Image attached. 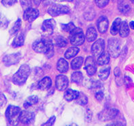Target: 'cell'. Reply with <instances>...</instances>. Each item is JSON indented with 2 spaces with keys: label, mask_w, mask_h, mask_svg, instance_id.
<instances>
[{
  "label": "cell",
  "mask_w": 134,
  "mask_h": 126,
  "mask_svg": "<svg viewBox=\"0 0 134 126\" xmlns=\"http://www.w3.org/2000/svg\"><path fill=\"white\" fill-rule=\"evenodd\" d=\"M84 67H85L87 74H88L89 76H92L95 74V73L96 72V64L94 57L89 56L86 57L85 63H84Z\"/></svg>",
  "instance_id": "cell-9"
},
{
  "label": "cell",
  "mask_w": 134,
  "mask_h": 126,
  "mask_svg": "<svg viewBox=\"0 0 134 126\" xmlns=\"http://www.w3.org/2000/svg\"><path fill=\"white\" fill-rule=\"evenodd\" d=\"M121 20L119 18H117L114 20L110 30V32L111 35H116L118 33L119 30L120 25H121Z\"/></svg>",
  "instance_id": "cell-26"
},
{
  "label": "cell",
  "mask_w": 134,
  "mask_h": 126,
  "mask_svg": "<svg viewBox=\"0 0 134 126\" xmlns=\"http://www.w3.org/2000/svg\"><path fill=\"white\" fill-rule=\"evenodd\" d=\"M53 2H71L74 0H53Z\"/></svg>",
  "instance_id": "cell-45"
},
{
  "label": "cell",
  "mask_w": 134,
  "mask_h": 126,
  "mask_svg": "<svg viewBox=\"0 0 134 126\" xmlns=\"http://www.w3.org/2000/svg\"><path fill=\"white\" fill-rule=\"evenodd\" d=\"M121 42L117 38H111L108 41V53L110 56L117 58L121 52Z\"/></svg>",
  "instance_id": "cell-4"
},
{
  "label": "cell",
  "mask_w": 134,
  "mask_h": 126,
  "mask_svg": "<svg viewBox=\"0 0 134 126\" xmlns=\"http://www.w3.org/2000/svg\"><path fill=\"white\" fill-rule=\"evenodd\" d=\"M118 9L120 12L122 14H127L131 10V7L126 1L123 0V1H121L119 3Z\"/></svg>",
  "instance_id": "cell-27"
},
{
  "label": "cell",
  "mask_w": 134,
  "mask_h": 126,
  "mask_svg": "<svg viewBox=\"0 0 134 126\" xmlns=\"http://www.w3.org/2000/svg\"><path fill=\"white\" fill-rule=\"evenodd\" d=\"M113 120H115L114 123L117 125L126 126V121L124 117L122 115H121L120 113H119L118 115H117Z\"/></svg>",
  "instance_id": "cell-34"
},
{
  "label": "cell",
  "mask_w": 134,
  "mask_h": 126,
  "mask_svg": "<svg viewBox=\"0 0 134 126\" xmlns=\"http://www.w3.org/2000/svg\"><path fill=\"white\" fill-rule=\"evenodd\" d=\"M22 58V55L20 53L5 55L3 58V62L6 66H10L18 63Z\"/></svg>",
  "instance_id": "cell-10"
},
{
  "label": "cell",
  "mask_w": 134,
  "mask_h": 126,
  "mask_svg": "<svg viewBox=\"0 0 134 126\" xmlns=\"http://www.w3.org/2000/svg\"><path fill=\"white\" fill-rule=\"evenodd\" d=\"M119 32L120 36L123 38H125V37L129 36V27L126 21H121Z\"/></svg>",
  "instance_id": "cell-19"
},
{
  "label": "cell",
  "mask_w": 134,
  "mask_h": 126,
  "mask_svg": "<svg viewBox=\"0 0 134 126\" xmlns=\"http://www.w3.org/2000/svg\"><path fill=\"white\" fill-rule=\"evenodd\" d=\"M20 4L22 6V8L24 9V10L28 9L29 8H31L32 2L31 0H20Z\"/></svg>",
  "instance_id": "cell-36"
},
{
  "label": "cell",
  "mask_w": 134,
  "mask_h": 126,
  "mask_svg": "<svg viewBox=\"0 0 134 126\" xmlns=\"http://www.w3.org/2000/svg\"><path fill=\"white\" fill-rule=\"evenodd\" d=\"M24 44V36L22 33L18 34L14 39L12 46L14 47H19Z\"/></svg>",
  "instance_id": "cell-24"
},
{
  "label": "cell",
  "mask_w": 134,
  "mask_h": 126,
  "mask_svg": "<svg viewBox=\"0 0 134 126\" xmlns=\"http://www.w3.org/2000/svg\"><path fill=\"white\" fill-rule=\"evenodd\" d=\"M21 25H22V21H21L20 19H18L17 20H16V22H15V24H14V26L12 27V29H10V35H16V33H18L20 29Z\"/></svg>",
  "instance_id": "cell-32"
},
{
  "label": "cell",
  "mask_w": 134,
  "mask_h": 126,
  "mask_svg": "<svg viewBox=\"0 0 134 126\" xmlns=\"http://www.w3.org/2000/svg\"><path fill=\"white\" fill-rule=\"evenodd\" d=\"M67 126H78V125H77L76 123H71V124H70V125H67Z\"/></svg>",
  "instance_id": "cell-49"
},
{
  "label": "cell",
  "mask_w": 134,
  "mask_h": 126,
  "mask_svg": "<svg viewBox=\"0 0 134 126\" xmlns=\"http://www.w3.org/2000/svg\"><path fill=\"white\" fill-rule=\"evenodd\" d=\"M32 49L35 52L45 54L50 57L53 53V44L52 41L45 39H41L35 41L32 44Z\"/></svg>",
  "instance_id": "cell-1"
},
{
  "label": "cell",
  "mask_w": 134,
  "mask_h": 126,
  "mask_svg": "<svg viewBox=\"0 0 134 126\" xmlns=\"http://www.w3.org/2000/svg\"><path fill=\"white\" fill-rule=\"evenodd\" d=\"M35 4H36V6H38L41 3V2H42V0H33Z\"/></svg>",
  "instance_id": "cell-47"
},
{
  "label": "cell",
  "mask_w": 134,
  "mask_h": 126,
  "mask_svg": "<svg viewBox=\"0 0 134 126\" xmlns=\"http://www.w3.org/2000/svg\"><path fill=\"white\" fill-rule=\"evenodd\" d=\"M92 111H91V109L88 108L85 112V120L87 122L90 123L92 120Z\"/></svg>",
  "instance_id": "cell-38"
},
{
  "label": "cell",
  "mask_w": 134,
  "mask_h": 126,
  "mask_svg": "<svg viewBox=\"0 0 134 126\" xmlns=\"http://www.w3.org/2000/svg\"><path fill=\"white\" fill-rule=\"evenodd\" d=\"M57 68L59 72L65 73L66 72L69 68V65L68 62L63 58H61L58 60L57 63Z\"/></svg>",
  "instance_id": "cell-21"
},
{
  "label": "cell",
  "mask_w": 134,
  "mask_h": 126,
  "mask_svg": "<svg viewBox=\"0 0 134 126\" xmlns=\"http://www.w3.org/2000/svg\"><path fill=\"white\" fill-rule=\"evenodd\" d=\"M52 81L48 76L43 78L38 84V88L41 90H47L51 87Z\"/></svg>",
  "instance_id": "cell-16"
},
{
  "label": "cell",
  "mask_w": 134,
  "mask_h": 126,
  "mask_svg": "<svg viewBox=\"0 0 134 126\" xmlns=\"http://www.w3.org/2000/svg\"><path fill=\"white\" fill-rule=\"evenodd\" d=\"M104 92L102 90H99L95 92V98L98 101H102L104 98Z\"/></svg>",
  "instance_id": "cell-41"
},
{
  "label": "cell",
  "mask_w": 134,
  "mask_h": 126,
  "mask_svg": "<svg viewBox=\"0 0 134 126\" xmlns=\"http://www.w3.org/2000/svg\"><path fill=\"white\" fill-rule=\"evenodd\" d=\"M86 39L88 42L91 43V42H93L96 39V37H97V33H96V30L95 29L94 27L90 26L89 27L88 29H87L86 34L85 36Z\"/></svg>",
  "instance_id": "cell-20"
},
{
  "label": "cell",
  "mask_w": 134,
  "mask_h": 126,
  "mask_svg": "<svg viewBox=\"0 0 134 126\" xmlns=\"http://www.w3.org/2000/svg\"><path fill=\"white\" fill-rule=\"evenodd\" d=\"M110 72V67L109 65L104 66L100 69L98 77L101 80H106L109 78Z\"/></svg>",
  "instance_id": "cell-23"
},
{
  "label": "cell",
  "mask_w": 134,
  "mask_h": 126,
  "mask_svg": "<svg viewBox=\"0 0 134 126\" xmlns=\"http://www.w3.org/2000/svg\"><path fill=\"white\" fill-rule=\"evenodd\" d=\"M88 88L90 89H99L102 87V83L99 80H90L88 81V83L87 84Z\"/></svg>",
  "instance_id": "cell-33"
},
{
  "label": "cell",
  "mask_w": 134,
  "mask_h": 126,
  "mask_svg": "<svg viewBox=\"0 0 134 126\" xmlns=\"http://www.w3.org/2000/svg\"><path fill=\"white\" fill-rule=\"evenodd\" d=\"M38 102V98L36 95H32L27 98L26 101H24L23 106L25 109H28L31 106L36 105Z\"/></svg>",
  "instance_id": "cell-22"
},
{
  "label": "cell",
  "mask_w": 134,
  "mask_h": 126,
  "mask_svg": "<svg viewBox=\"0 0 134 126\" xmlns=\"http://www.w3.org/2000/svg\"><path fill=\"white\" fill-rule=\"evenodd\" d=\"M42 1H44V0H42Z\"/></svg>",
  "instance_id": "cell-52"
},
{
  "label": "cell",
  "mask_w": 134,
  "mask_h": 126,
  "mask_svg": "<svg viewBox=\"0 0 134 126\" xmlns=\"http://www.w3.org/2000/svg\"><path fill=\"white\" fill-rule=\"evenodd\" d=\"M79 92L72 89H68L64 93V98L68 102H71L73 100H76L79 95Z\"/></svg>",
  "instance_id": "cell-18"
},
{
  "label": "cell",
  "mask_w": 134,
  "mask_h": 126,
  "mask_svg": "<svg viewBox=\"0 0 134 126\" xmlns=\"http://www.w3.org/2000/svg\"><path fill=\"white\" fill-rule=\"evenodd\" d=\"M84 63V58L82 57H77L71 61V66L73 69H78L82 67Z\"/></svg>",
  "instance_id": "cell-28"
},
{
  "label": "cell",
  "mask_w": 134,
  "mask_h": 126,
  "mask_svg": "<svg viewBox=\"0 0 134 126\" xmlns=\"http://www.w3.org/2000/svg\"><path fill=\"white\" fill-rule=\"evenodd\" d=\"M129 27H130L132 30H134V21L130 22V23H129Z\"/></svg>",
  "instance_id": "cell-46"
},
{
  "label": "cell",
  "mask_w": 134,
  "mask_h": 126,
  "mask_svg": "<svg viewBox=\"0 0 134 126\" xmlns=\"http://www.w3.org/2000/svg\"><path fill=\"white\" fill-rule=\"evenodd\" d=\"M6 102L7 99L5 95L2 94V93H0V107H3L6 104Z\"/></svg>",
  "instance_id": "cell-42"
},
{
  "label": "cell",
  "mask_w": 134,
  "mask_h": 126,
  "mask_svg": "<svg viewBox=\"0 0 134 126\" xmlns=\"http://www.w3.org/2000/svg\"><path fill=\"white\" fill-rule=\"evenodd\" d=\"M97 27H98V31L100 33H105L109 28V20L105 16L100 17L97 22Z\"/></svg>",
  "instance_id": "cell-15"
},
{
  "label": "cell",
  "mask_w": 134,
  "mask_h": 126,
  "mask_svg": "<svg viewBox=\"0 0 134 126\" xmlns=\"http://www.w3.org/2000/svg\"><path fill=\"white\" fill-rule=\"evenodd\" d=\"M70 41L72 45L78 47L84 44L85 35L80 28H75L70 32Z\"/></svg>",
  "instance_id": "cell-5"
},
{
  "label": "cell",
  "mask_w": 134,
  "mask_h": 126,
  "mask_svg": "<svg viewBox=\"0 0 134 126\" xmlns=\"http://www.w3.org/2000/svg\"><path fill=\"white\" fill-rule=\"evenodd\" d=\"M55 120H56L55 116H52L51 117H50L47 121H46L45 123H43L41 126H53L54 123H55Z\"/></svg>",
  "instance_id": "cell-39"
},
{
  "label": "cell",
  "mask_w": 134,
  "mask_h": 126,
  "mask_svg": "<svg viewBox=\"0 0 134 126\" xmlns=\"http://www.w3.org/2000/svg\"><path fill=\"white\" fill-rule=\"evenodd\" d=\"M83 79H84V76L81 72H75L71 74V81L74 83L80 84L83 82Z\"/></svg>",
  "instance_id": "cell-29"
},
{
  "label": "cell",
  "mask_w": 134,
  "mask_h": 126,
  "mask_svg": "<svg viewBox=\"0 0 134 126\" xmlns=\"http://www.w3.org/2000/svg\"><path fill=\"white\" fill-rule=\"evenodd\" d=\"M55 84H56V88L59 91L65 90L69 84V80H68V77L64 75H58L56 77Z\"/></svg>",
  "instance_id": "cell-13"
},
{
  "label": "cell",
  "mask_w": 134,
  "mask_h": 126,
  "mask_svg": "<svg viewBox=\"0 0 134 126\" xmlns=\"http://www.w3.org/2000/svg\"><path fill=\"white\" fill-rule=\"evenodd\" d=\"M114 74H115V77L119 78L120 76H121V72L120 70V69L119 68H115V70H114Z\"/></svg>",
  "instance_id": "cell-44"
},
{
  "label": "cell",
  "mask_w": 134,
  "mask_h": 126,
  "mask_svg": "<svg viewBox=\"0 0 134 126\" xmlns=\"http://www.w3.org/2000/svg\"><path fill=\"white\" fill-rule=\"evenodd\" d=\"M106 126H118V125H116V124H115V123H110V124L107 125H106Z\"/></svg>",
  "instance_id": "cell-48"
},
{
  "label": "cell",
  "mask_w": 134,
  "mask_h": 126,
  "mask_svg": "<svg viewBox=\"0 0 134 126\" xmlns=\"http://www.w3.org/2000/svg\"><path fill=\"white\" fill-rule=\"evenodd\" d=\"M105 43L102 39H99L94 42L91 48V52L93 57H98L104 51Z\"/></svg>",
  "instance_id": "cell-8"
},
{
  "label": "cell",
  "mask_w": 134,
  "mask_h": 126,
  "mask_svg": "<svg viewBox=\"0 0 134 126\" xmlns=\"http://www.w3.org/2000/svg\"><path fill=\"white\" fill-rule=\"evenodd\" d=\"M30 73V68L29 65L23 64L19 69L14 74L12 82L16 85H22L26 82Z\"/></svg>",
  "instance_id": "cell-3"
},
{
  "label": "cell",
  "mask_w": 134,
  "mask_h": 126,
  "mask_svg": "<svg viewBox=\"0 0 134 126\" xmlns=\"http://www.w3.org/2000/svg\"><path fill=\"white\" fill-rule=\"evenodd\" d=\"M55 45L59 47H65L68 45V40L62 36H57L54 39Z\"/></svg>",
  "instance_id": "cell-30"
},
{
  "label": "cell",
  "mask_w": 134,
  "mask_h": 126,
  "mask_svg": "<svg viewBox=\"0 0 134 126\" xmlns=\"http://www.w3.org/2000/svg\"><path fill=\"white\" fill-rule=\"evenodd\" d=\"M56 22L53 19L46 20L42 24V30L47 35H51L55 30Z\"/></svg>",
  "instance_id": "cell-14"
},
{
  "label": "cell",
  "mask_w": 134,
  "mask_h": 126,
  "mask_svg": "<svg viewBox=\"0 0 134 126\" xmlns=\"http://www.w3.org/2000/svg\"><path fill=\"white\" fill-rule=\"evenodd\" d=\"M35 119V115L34 113L28 111H21L20 115V121L24 124H30L33 123Z\"/></svg>",
  "instance_id": "cell-11"
},
{
  "label": "cell",
  "mask_w": 134,
  "mask_h": 126,
  "mask_svg": "<svg viewBox=\"0 0 134 126\" xmlns=\"http://www.w3.org/2000/svg\"><path fill=\"white\" fill-rule=\"evenodd\" d=\"M17 2V0H2V3L5 7H10L14 5Z\"/></svg>",
  "instance_id": "cell-40"
},
{
  "label": "cell",
  "mask_w": 134,
  "mask_h": 126,
  "mask_svg": "<svg viewBox=\"0 0 134 126\" xmlns=\"http://www.w3.org/2000/svg\"><path fill=\"white\" fill-rule=\"evenodd\" d=\"M80 51V49L76 47H71L69 48L68 50L65 53V57L68 59H71L72 57H74L75 56L78 54Z\"/></svg>",
  "instance_id": "cell-25"
},
{
  "label": "cell",
  "mask_w": 134,
  "mask_h": 126,
  "mask_svg": "<svg viewBox=\"0 0 134 126\" xmlns=\"http://www.w3.org/2000/svg\"><path fill=\"white\" fill-rule=\"evenodd\" d=\"M124 82L126 86H128L131 85V84L132 83V80H131V79L129 76H125Z\"/></svg>",
  "instance_id": "cell-43"
},
{
  "label": "cell",
  "mask_w": 134,
  "mask_h": 126,
  "mask_svg": "<svg viewBox=\"0 0 134 126\" xmlns=\"http://www.w3.org/2000/svg\"><path fill=\"white\" fill-rule=\"evenodd\" d=\"M130 1H131L133 3H134V0H130Z\"/></svg>",
  "instance_id": "cell-50"
},
{
  "label": "cell",
  "mask_w": 134,
  "mask_h": 126,
  "mask_svg": "<svg viewBox=\"0 0 134 126\" xmlns=\"http://www.w3.org/2000/svg\"><path fill=\"white\" fill-rule=\"evenodd\" d=\"M70 12V8L67 6L54 4L48 9V13L51 16L56 17L60 15L65 14Z\"/></svg>",
  "instance_id": "cell-7"
},
{
  "label": "cell",
  "mask_w": 134,
  "mask_h": 126,
  "mask_svg": "<svg viewBox=\"0 0 134 126\" xmlns=\"http://www.w3.org/2000/svg\"><path fill=\"white\" fill-rule=\"evenodd\" d=\"M119 113V111L115 108H107L98 113V119L102 121L113 120Z\"/></svg>",
  "instance_id": "cell-6"
},
{
  "label": "cell",
  "mask_w": 134,
  "mask_h": 126,
  "mask_svg": "<svg viewBox=\"0 0 134 126\" xmlns=\"http://www.w3.org/2000/svg\"><path fill=\"white\" fill-rule=\"evenodd\" d=\"M76 101L77 104L80 105L82 106L86 105H87L88 102V97L83 92L79 93V95H78V96H77V98L76 99Z\"/></svg>",
  "instance_id": "cell-31"
},
{
  "label": "cell",
  "mask_w": 134,
  "mask_h": 126,
  "mask_svg": "<svg viewBox=\"0 0 134 126\" xmlns=\"http://www.w3.org/2000/svg\"><path fill=\"white\" fill-rule=\"evenodd\" d=\"M75 28H76V26H75L73 22H70V23H68L67 24H62V29L65 32H70Z\"/></svg>",
  "instance_id": "cell-35"
},
{
  "label": "cell",
  "mask_w": 134,
  "mask_h": 126,
  "mask_svg": "<svg viewBox=\"0 0 134 126\" xmlns=\"http://www.w3.org/2000/svg\"><path fill=\"white\" fill-rule=\"evenodd\" d=\"M21 110L20 107L14 105H9L5 111V117L9 126H18L20 122Z\"/></svg>",
  "instance_id": "cell-2"
},
{
  "label": "cell",
  "mask_w": 134,
  "mask_h": 126,
  "mask_svg": "<svg viewBox=\"0 0 134 126\" xmlns=\"http://www.w3.org/2000/svg\"><path fill=\"white\" fill-rule=\"evenodd\" d=\"M109 0H95L96 6L100 8H103L109 3Z\"/></svg>",
  "instance_id": "cell-37"
},
{
  "label": "cell",
  "mask_w": 134,
  "mask_h": 126,
  "mask_svg": "<svg viewBox=\"0 0 134 126\" xmlns=\"http://www.w3.org/2000/svg\"><path fill=\"white\" fill-rule=\"evenodd\" d=\"M38 15H39V12L37 9L29 8L24 10L23 18L26 21H28L29 22H32L38 17Z\"/></svg>",
  "instance_id": "cell-12"
},
{
  "label": "cell",
  "mask_w": 134,
  "mask_h": 126,
  "mask_svg": "<svg viewBox=\"0 0 134 126\" xmlns=\"http://www.w3.org/2000/svg\"><path fill=\"white\" fill-rule=\"evenodd\" d=\"M110 55L107 51H103L100 55L98 57L97 59V63L98 65H100V66H103V65H106L110 62Z\"/></svg>",
  "instance_id": "cell-17"
},
{
  "label": "cell",
  "mask_w": 134,
  "mask_h": 126,
  "mask_svg": "<svg viewBox=\"0 0 134 126\" xmlns=\"http://www.w3.org/2000/svg\"><path fill=\"white\" fill-rule=\"evenodd\" d=\"M0 26H1V20H0Z\"/></svg>",
  "instance_id": "cell-51"
}]
</instances>
